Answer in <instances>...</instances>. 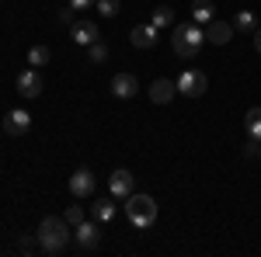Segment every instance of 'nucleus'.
<instances>
[{"instance_id": "f257e3e1", "label": "nucleus", "mask_w": 261, "mask_h": 257, "mask_svg": "<svg viewBox=\"0 0 261 257\" xmlns=\"http://www.w3.org/2000/svg\"><path fill=\"white\" fill-rule=\"evenodd\" d=\"M202 45H205L202 24H195V21H178V24L171 28V49H174V56H181V60H195Z\"/></svg>"}, {"instance_id": "f03ea898", "label": "nucleus", "mask_w": 261, "mask_h": 257, "mask_svg": "<svg viewBox=\"0 0 261 257\" xmlns=\"http://www.w3.org/2000/svg\"><path fill=\"white\" fill-rule=\"evenodd\" d=\"M39 250L42 254H63L66 250V240H70V222L60 216H45L39 222Z\"/></svg>"}, {"instance_id": "7ed1b4c3", "label": "nucleus", "mask_w": 261, "mask_h": 257, "mask_svg": "<svg viewBox=\"0 0 261 257\" xmlns=\"http://www.w3.org/2000/svg\"><path fill=\"white\" fill-rule=\"evenodd\" d=\"M125 216H129V222L136 226V230H150L153 222H157V202L150 195H133L125 198Z\"/></svg>"}, {"instance_id": "20e7f679", "label": "nucleus", "mask_w": 261, "mask_h": 257, "mask_svg": "<svg viewBox=\"0 0 261 257\" xmlns=\"http://www.w3.org/2000/svg\"><path fill=\"white\" fill-rule=\"evenodd\" d=\"M205 87H209V80L202 70H185L178 77V94H185V98H202Z\"/></svg>"}, {"instance_id": "39448f33", "label": "nucleus", "mask_w": 261, "mask_h": 257, "mask_svg": "<svg viewBox=\"0 0 261 257\" xmlns=\"http://www.w3.org/2000/svg\"><path fill=\"white\" fill-rule=\"evenodd\" d=\"M66 188H70V195L73 198H91L94 195V174L87 170V167H77L70 181H66Z\"/></svg>"}, {"instance_id": "423d86ee", "label": "nucleus", "mask_w": 261, "mask_h": 257, "mask_svg": "<svg viewBox=\"0 0 261 257\" xmlns=\"http://www.w3.org/2000/svg\"><path fill=\"white\" fill-rule=\"evenodd\" d=\"M28 129H32V115H28L24 108L7 111V119H4V132H7V136H24Z\"/></svg>"}, {"instance_id": "0eeeda50", "label": "nucleus", "mask_w": 261, "mask_h": 257, "mask_svg": "<svg viewBox=\"0 0 261 257\" xmlns=\"http://www.w3.org/2000/svg\"><path fill=\"white\" fill-rule=\"evenodd\" d=\"M133 188H136V178H133L125 167L115 170V174L108 178V191H112L115 198H129V195H133Z\"/></svg>"}, {"instance_id": "6e6552de", "label": "nucleus", "mask_w": 261, "mask_h": 257, "mask_svg": "<svg viewBox=\"0 0 261 257\" xmlns=\"http://www.w3.org/2000/svg\"><path fill=\"white\" fill-rule=\"evenodd\" d=\"M112 94H115V98H136V94H140V80L133 77V73H115V77H112Z\"/></svg>"}, {"instance_id": "1a4fd4ad", "label": "nucleus", "mask_w": 261, "mask_h": 257, "mask_svg": "<svg viewBox=\"0 0 261 257\" xmlns=\"http://www.w3.org/2000/svg\"><path fill=\"white\" fill-rule=\"evenodd\" d=\"M174 94H178V83H174V80L161 77V80L150 83V101H153V104H171Z\"/></svg>"}, {"instance_id": "9d476101", "label": "nucleus", "mask_w": 261, "mask_h": 257, "mask_svg": "<svg viewBox=\"0 0 261 257\" xmlns=\"http://www.w3.org/2000/svg\"><path fill=\"white\" fill-rule=\"evenodd\" d=\"M230 39H233V24H230V21H209V24H205V42L226 45Z\"/></svg>"}, {"instance_id": "9b49d317", "label": "nucleus", "mask_w": 261, "mask_h": 257, "mask_svg": "<svg viewBox=\"0 0 261 257\" xmlns=\"http://www.w3.org/2000/svg\"><path fill=\"white\" fill-rule=\"evenodd\" d=\"M18 94H21V98H39V94H42L39 70H24V73L18 77Z\"/></svg>"}, {"instance_id": "f8f14e48", "label": "nucleus", "mask_w": 261, "mask_h": 257, "mask_svg": "<svg viewBox=\"0 0 261 257\" xmlns=\"http://www.w3.org/2000/svg\"><path fill=\"white\" fill-rule=\"evenodd\" d=\"M73 237H77V243H81V250H94L98 240H101V233H98V226H94V219H84Z\"/></svg>"}, {"instance_id": "ddd939ff", "label": "nucleus", "mask_w": 261, "mask_h": 257, "mask_svg": "<svg viewBox=\"0 0 261 257\" xmlns=\"http://www.w3.org/2000/svg\"><path fill=\"white\" fill-rule=\"evenodd\" d=\"M157 32H161L157 24H136L129 39H133L136 49H153V45H157Z\"/></svg>"}, {"instance_id": "4468645a", "label": "nucleus", "mask_w": 261, "mask_h": 257, "mask_svg": "<svg viewBox=\"0 0 261 257\" xmlns=\"http://www.w3.org/2000/svg\"><path fill=\"white\" fill-rule=\"evenodd\" d=\"M101 39V32H98V24L94 21H73V42L77 45H91V42H98Z\"/></svg>"}, {"instance_id": "2eb2a0df", "label": "nucleus", "mask_w": 261, "mask_h": 257, "mask_svg": "<svg viewBox=\"0 0 261 257\" xmlns=\"http://www.w3.org/2000/svg\"><path fill=\"white\" fill-rule=\"evenodd\" d=\"M192 21H195V24H209V21H216V7H213V0H195V4H192Z\"/></svg>"}, {"instance_id": "dca6fc26", "label": "nucleus", "mask_w": 261, "mask_h": 257, "mask_svg": "<svg viewBox=\"0 0 261 257\" xmlns=\"http://www.w3.org/2000/svg\"><path fill=\"white\" fill-rule=\"evenodd\" d=\"M112 219H115V195L94 198V222H112Z\"/></svg>"}, {"instance_id": "f3484780", "label": "nucleus", "mask_w": 261, "mask_h": 257, "mask_svg": "<svg viewBox=\"0 0 261 257\" xmlns=\"http://www.w3.org/2000/svg\"><path fill=\"white\" fill-rule=\"evenodd\" d=\"M244 125H247V136L261 142V108H251V111L244 115Z\"/></svg>"}, {"instance_id": "a211bd4d", "label": "nucleus", "mask_w": 261, "mask_h": 257, "mask_svg": "<svg viewBox=\"0 0 261 257\" xmlns=\"http://www.w3.org/2000/svg\"><path fill=\"white\" fill-rule=\"evenodd\" d=\"M233 28H237V32H244V35H254V32H258V21H254V14H251V11H241V14L233 18Z\"/></svg>"}, {"instance_id": "6ab92c4d", "label": "nucleus", "mask_w": 261, "mask_h": 257, "mask_svg": "<svg viewBox=\"0 0 261 257\" xmlns=\"http://www.w3.org/2000/svg\"><path fill=\"white\" fill-rule=\"evenodd\" d=\"M153 24H157V28H174V24H178V21H174V11H171L167 4H161V7L153 11Z\"/></svg>"}, {"instance_id": "aec40b11", "label": "nucleus", "mask_w": 261, "mask_h": 257, "mask_svg": "<svg viewBox=\"0 0 261 257\" xmlns=\"http://www.w3.org/2000/svg\"><path fill=\"white\" fill-rule=\"evenodd\" d=\"M49 63V49L45 45H32L28 49V66H45Z\"/></svg>"}, {"instance_id": "412c9836", "label": "nucleus", "mask_w": 261, "mask_h": 257, "mask_svg": "<svg viewBox=\"0 0 261 257\" xmlns=\"http://www.w3.org/2000/svg\"><path fill=\"white\" fill-rule=\"evenodd\" d=\"M87 56H91V63H105L108 60V45H105V42H91V45H87Z\"/></svg>"}, {"instance_id": "4be33fe9", "label": "nucleus", "mask_w": 261, "mask_h": 257, "mask_svg": "<svg viewBox=\"0 0 261 257\" xmlns=\"http://www.w3.org/2000/svg\"><path fill=\"white\" fill-rule=\"evenodd\" d=\"M63 219H66V222H70L73 230H77V226H81L84 219H87V212H84L81 205H70V209H66V216H63Z\"/></svg>"}, {"instance_id": "5701e85b", "label": "nucleus", "mask_w": 261, "mask_h": 257, "mask_svg": "<svg viewBox=\"0 0 261 257\" xmlns=\"http://www.w3.org/2000/svg\"><path fill=\"white\" fill-rule=\"evenodd\" d=\"M98 14L101 18H115L119 14V0H98Z\"/></svg>"}, {"instance_id": "b1692460", "label": "nucleus", "mask_w": 261, "mask_h": 257, "mask_svg": "<svg viewBox=\"0 0 261 257\" xmlns=\"http://www.w3.org/2000/svg\"><path fill=\"white\" fill-rule=\"evenodd\" d=\"M261 153V142L258 139H247V146H244V157H258Z\"/></svg>"}, {"instance_id": "393cba45", "label": "nucleus", "mask_w": 261, "mask_h": 257, "mask_svg": "<svg viewBox=\"0 0 261 257\" xmlns=\"http://www.w3.org/2000/svg\"><path fill=\"white\" fill-rule=\"evenodd\" d=\"M94 4H98V0H70L73 11H87V7H94Z\"/></svg>"}, {"instance_id": "a878e982", "label": "nucleus", "mask_w": 261, "mask_h": 257, "mask_svg": "<svg viewBox=\"0 0 261 257\" xmlns=\"http://www.w3.org/2000/svg\"><path fill=\"white\" fill-rule=\"evenodd\" d=\"M18 247H21V254H32V250H35V240H32V237H21Z\"/></svg>"}, {"instance_id": "bb28decb", "label": "nucleus", "mask_w": 261, "mask_h": 257, "mask_svg": "<svg viewBox=\"0 0 261 257\" xmlns=\"http://www.w3.org/2000/svg\"><path fill=\"white\" fill-rule=\"evenodd\" d=\"M60 24H73V7H63L60 11Z\"/></svg>"}, {"instance_id": "cd10ccee", "label": "nucleus", "mask_w": 261, "mask_h": 257, "mask_svg": "<svg viewBox=\"0 0 261 257\" xmlns=\"http://www.w3.org/2000/svg\"><path fill=\"white\" fill-rule=\"evenodd\" d=\"M254 49H258V52H261V28H258V32H254Z\"/></svg>"}, {"instance_id": "c85d7f7f", "label": "nucleus", "mask_w": 261, "mask_h": 257, "mask_svg": "<svg viewBox=\"0 0 261 257\" xmlns=\"http://www.w3.org/2000/svg\"><path fill=\"white\" fill-rule=\"evenodd\" d=\"M258 160H261V153H258Z\"/></svg>"}]
</instances>
